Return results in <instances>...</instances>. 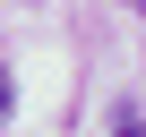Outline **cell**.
I'll return each mask as SVG.
<instances>
[{"instance_id":"obj_1","label":"cell","mask_w":146,"mask_h":137,"mask_svg":"<svg viewBox=\"0 0 146 137\" xmlns=\"http://www.w3.org/2000/svg\"><path fill=\"white\" fill-rule=\"evenodd\" d=\"M112 137H146V120L137 111H112Z\"/></svg>"},{"instance_id":"obj_2","label":"cell","mask_w":146,"mask_h":137,"mask_svg":"<svg viewBox=\"0 0 146 137\" xmlns=\"http://www.w3.org/2000/svg\"><path fill=\"white\" fill-rule=\"evenodd\" d=\"M129 9H146V0H129Z\"/></svg>"}]
</instances>
